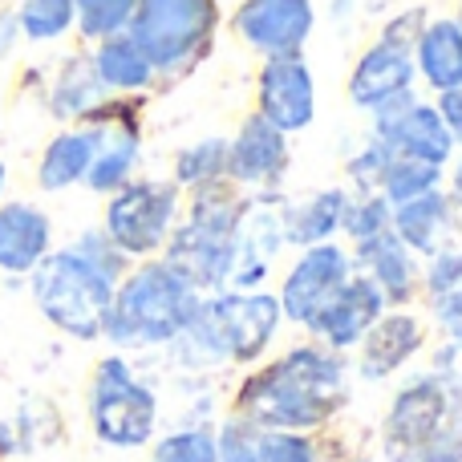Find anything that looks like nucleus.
<instances>
[{"instance_id":"obj_1","label":"nucleus","mask_w":462,"mask_h":462,"mask_svg":"<svg viewBox=\"0 0 462 462\" xmlns=\"http://www.w3.org/2000/svg\"><path fill=\"white\" fill-rule=\"evenodd\" d=\"M345 361L317 345L284 353L244 382L236 410L255 430H312L345 402Z\"/></svg>"},{"instance_id":"obj_2","label":"nucleus","mask_w":462,"mask_h":462,"mask_svg":"<svg viewBox=\"0 0 462 462\" xmlns=\"http://www.w3.org/2000/svg\"><path fill=\"white\" fill-rule=\"evenodd\" d=\"M199 309V288L179 276L171 263H143L114 288V304L102 337L114 345H167L191 325Z\"/></svg>"},{"instance_id":"obj_3","label":"nucleus","mask_w":462,"mask_h":462,"mask_svg":"<svg viewBox=\"0 0 462 462\" xmlns=\"http://www.w3.org/2000/svg\"><path fill=\"white\" fill-rule=\"evenodd\" d=\"M280 320V300L268 292H224L199 300L191 325L175 337L195 353V361H255L272 345Z\"/></svg>"},{"instance_id":"obj_4","label":"nucleus","mask_w":462,"mask_h":462,"mask_svg":"<svg viewBox=\"0 0 462 462\" xmlns=\"http://www.w3.org/2000/svg\"><path fill=\"white\" fill-rule=\"evenodd\" d=\"M114 280H106L94 263H86L73 247L53 252L32 268V300L41 317L65 337L97 341L114 304Z\"/></svg>"},{"instance_id":"obj_5","label":"nucleus","mask_w":462,"mask_h":462,"mask_svg":"<svg viewBox=\"0 0 462 462\" xmlns=\"http://www.w3.org/2000/svg\"><path fill=\"white\" fill-rule=\"evenodd\" d=\"M89 426L97 442L114 450H138L154 439L159 426V398L134 377V369L114 353L97 361L89 382Z\"/></svg>"},{"instance_id":"obj_6","label":"nucleus","mask_w":462,"mask_h":462,"mask_svg":"<svg viewBox=\"0 0 462 462\" xmlns=\"http://www.w3.org/2000/svg\"><path fill=\"white\" fill-rule=\"evenodd\" d=\"M236 227H239V203L224 199L219 191L199 195L191 224L179 227L171 239V268L187 276L195 288H219L227 284L231 263H236Z\"/></svg>"},{"instance_id":"obj_7","label":"nucleus","mask_w":462,"mask_h":462,"mask_svg":"<svg viewBox=\"0 0 462 462\" xmlns=\"http://www.w3.org/2000/svg\"><path fill=\"white\" fill-rule=\"evenodd\" d=\"M462 418V382H450L442 374L414 377L393 393V406L385 414V455L390 462H410L426 442H434L450 422Z\"/></svg>"},{"instance_id":"obj_8","label":"nucleus","mask_w":462,"mask_h":462,"mask_svg":"<svg viewBox=\"0 0 462 462\" xmlns=\"http://www.w3.org/2000/svg\"><path fill=\"white\" fill-rule=\"evenodd\" d=\"M216 29V0H138L130 37L154 69H179L203 53Z\"/></svg>"},{"instance_id":"obj_9","label":"nucleus","mask_w":462,"mask_h":462,"mask_svg":"<svg viewBox=\"0 0 462 462\" xmlns=\"http://www.w3.org/2000/svg\"><path fill=\"white\" fill-rule=\"evenodd\" d=\"M175 187L167 183H130L118 187L106 211V236L122 255H151L167 239L175 219Z\"/></svg>"},{"instance_id":"obj_10","label":"nucleus","mask_w":462,"mask_h":462,"mask_svg":"<svg viewBox=\"0 0 462 462\" xmlns=\"http://www.w3.org/2000/svg\"><path fill=\"white\" fill-rule=\"evenodd\" d=\"M377 114V143L390 154H402V159H418L430 162V167L442 171V162L455 151V138H450L447 122L439 118V110L430 106H418L414 97L398 94L393 102H385Z\"/></svg>"},{"instance_id":"obj_11","label":"nucleus","mask_w":462,"mask_h":462,"mask_svg":"<svg viewBox=\"0 0 462 462\" xmlns=\"http://www.w3.org/2000/svg\"><path fill=\"white\" fill-rule=\"evenodd\" d=\"M349 280V255L333 244H317L292 263L284 288H280V312L296 325L312 328V320L320 317L328 300L337 296V288Z\"/></svg>"},{"instance_id":"obj_12","label":"nucleus","mask_w":462,"mask_h":462,"mask_svg":"<svg viewBox=\"0 0 462 462\" xmlns=\"http://www.w3.org/2000/svg\"><path fill=\"white\" fill-rule=\"evenodd\" d=\"M236 32L268 57H296L312 32L309 0H244L236 13Z\"/></svg>"},{"instance_id":"obj_13","label":"nucleus","mask_w":462,"mask_h":462,"mask_svg":"<svg viewBox=\"0 0 462 462\" xmlns=\"http://www.w3.org/2000/svg\"><path fill=\"white\" fill-rule=\"evenodd\" d=\"M317 86L300 57H268L260 69V118L272 122L280 134H296L312 122Z\"/></svg>"},{"instance_id":"obj_14","label":"nucleus","mask_w":462,"mask_h":462,"mask_svg":"<svg viewBox=\"0 0 462 462\" xmlns=\"http://www.w3.org/2000/svg\"><path fill=\"white\" fill-rule=\"evenodd\" d=\"M385 309V296L377 292V284L369 276H357V280H345L337 288V296L320 309V317L312 320V333L325 337L328 349H353L361 345V337L377 325Z\"/></svg>"},{"instance_id":"obj_15","label":"nucleus","mask_w":462,"mask_h":462,"mask_svg":"<svg viewBox=\"0 0 462 462\" xmlns=\"http://www.w3.org/2000/svg\"><path fill=\"white\" fill-rule=\"evenodd\" d=\"M410 78H414L410 45H398V41L382 37L374 49H365V57L357 61V69H353V78H349L353 106H361V110H382L385 102L406 94Z\"/></svg>"},{"instance_id":"obj_16","label":"nucleus","mask_w":462,"mask_h":462,"mask_svg":"<svg viewBox=\"0 0 462 462\" xmlns=\"http://www.w3.org/2000/svg\"><path fill=\"white\" fill-rule=\"evenodd\" d=\"M426 341V328L410 312H390L377 317V325L361 337V377L365 382H382V377L398 374Z\"/></svg>"},{"instance_id":"obj_17","label":"nucleus","mask_w":462,"mask_h":462,"mask_svg":"<svg viewBox=\"0 0 462 462\" xmlns=\"http://www.w3.org/2000/svg\"><path fill=\"white\" fill-rule=\"evenodd\" d=\"M49 216L32 203H5L0 208V272L24 276L49 255Z\"/></svg>"},{"instance_id":"obj_18","label":"nucleus","mask_w":462,"mask_h":462,"mask_svg":"<svg viewBox=\"0 0 462 462\" xmlns=\"http://www.w3.org/2000/svg\"><path fill=\"white\" fill-rule=\"evenodd\" d=\"M288 162V143L284 134H280L272 122H263L260 114L255 118H247L244 126H239L236 143L227 146V171L231 179H239V183H272V179L284 171Z\"/></svg>"},{"instance_id":"obj_19","label":"nucleus","mask_w":462,"mask_h":462,"mask_svg":"<svg viewBox=\"0 0 462 462\" xmlns=\"http://www.w3.org/2000/svg\"><path fill=\"white\" fill-rule=\"evenodd\" d=\"M357 247H361V263L369 268V280H374L377 292L385 296V304L410 300L418 268H414V260H410L406 244H402L393 231H382V236L365 239V244H357Z\"/></svg>"},{"instance_id":"obj_20","label":"nucleus","mask_w":462,"mask_h":462,"mask_svg":"<svg viewBox=\"0 0 462 462\" xmlns=\"http://www.w3.org/2000/svg\"><path fill=\"white\" fill-rule=\"evenodd\" d=\"M94 130V162H89V175L86 183L94 187V191H118L122 183H126L130 167H134V154H138V130L130 126V122H102V126H89Z\"/></svg>"},{"instance_id":"obj_21","label":"nucleus","mask_w":462,"mask_h":462,"mask_svg":"<svg viewBox=\"0 0 462 462\" xmlns=\"http://www.w3.org/2000/svg\"><path fill=\"white\" fill-rule=\"evenodd\" d=\"M94 130H65L57 134L53 143L45 146L41 154V167H37V183L45 191H65V187L81 183L89 175V162H94Z\"/></svg>"},{"instance_id":"obj_22","label":"nucleus","mask_w":462,"mask_h":462,"mask_svg":"<svg viewBox=\"0 0 462 462\" xmlns=\"http://www.w3.org/2000/svg\"><path fill=\"white\" fill-rule=\"evenodd\" d=\"M418 69L442 94L462 86V29L455 21H434L418 32Z\"/></svg>"},{"instance_id":"obj_23","label":"nucleus","mask_w":462,"mask_h":462,"mask_svg":"<svg viewBox=\"0 0 462 462\" xmlns=\"http://www.w3.org/2000/svg\"><path fill=\"white\" fill-rule=\"evenodd\" d=\"M94 73H97V81L110 89H146L154 78V65H151V57L134 45L130 32H114V37H106L102 49H97Z\"/></svg>"},{"instance_id":"obj_24","label":"nucleus","mask_w":462,"mask_h":462,"mask_svg":"<svg viewBox=\"0 0 462 462\" xmlns=\"http://www.w3.org/2000/svg\"><path fill=\"white\" fill-rule=\"evenodd\" d=\"M447 224H450V203H447V195H439V191L402 203L398 216H393V227H398L402 244L414 247V252H426V255L439 252V239L447 236Z\"/></svg>"},{"instance_id":"obj_25","label":"nucleus","mask_w":462,"mask_h":462,"mask_svg":"<svg viewBox=\"0 0 462 462\" xmlns=\"http://www.w3.org/2000/svg\"><path fill=\"white\" fill-rule=\"evenodd\" d=\"M345 208H349V195H345V191H320V195H312V199L304 203L296 216L284 219V224H288L284 236L292 239V244H304V247L325 244V239L333 236L337 227H341Z\"/></svg>"},{"instance_id":"obj_26","label":"nucleus","mask_w":462,"mask_h":462,"mask_svg":"<svg viewBox=\"0 0 462 462\" xmlns=\"http://www.w3.org/2000/svg\"><path fill=\"white\" fill-rule=\"evenodd\" d=\"M97 86H102V81H97L94 65L73 57V61L61 69V81L53 86L49 106H53L57 118H81V114H89L97 106Z\"/></svg>"},{"instance_id":"obj_27","label":"nucleus","mask_w":462,"mask_h":462,"mask_svg":"<svg viewBox=\"0 0 462 462\" xmlns=\"http://www.w3.org/2000/svg\"><path fill=\"white\" fill-rule=\"evenodd\" d=\"M439 187V167L418 159H402V154H390V167L382 175V199L402 208V203L418 199V195H430Z\"/></svg>"},{"instance_id":"obj_28","label":"nucleus","mask_w":462,"mask_h":462,"mask_svg":"<svg viewBox=\"0 0 462 462\" xmlns=\"http://www.w3.org/2000/svg\"><path fill=\"white\" fill-rule=\"evenodd\" d=\"M16 24L29 41H57L73 24V0H21Z\"/></svg>"},{"instance_id":"obj_29","label":"nucleus","mask_w":462,"mask_h":462,"mask_svg":"<svg viewBox=\"0 0 462 462\" xmlns=\"http://www.w3.org/2000/svg\"><path fill=\"white\" fill-rule=\"evenodd\" d=\"M138 0H73V16L81 21L86 37H114L130 24Z\"/></svg>"},{"instance_id":"obj_30","label":"nucleus","mask_w":462,"mask_h":462,"mask_svg":"<svg viewBox=\"0 0 462 462\" xmlns=\"http://www.w3.org/2000/svg\"><path fill=\"white\" fill-rule=\"evenodd\" d=\"M151 462H219V439L211 430H175L154 442Z\"/></svg>"},{"instance_id":"obj_31","label":"nucleus","mask_w":462,"mask_h":462,"mask_svg":"<svg viewBox=\"0 0 462 462\" xmlns=\"http://www.w3.org/2000/svg\"><path fill=\"white\" fill-rule=\"evenodd\" d=\"M224 171H227V143L224 138H208V143L183 151L175 162L179 183H195V187H208L211 179L224 175Z\"/></svg>"},{"instance_id":"obj_32","label":"nucleus","mask_w":462,"mask_h":462,"mask_svg":"<svg viewBox=\"0 0 462 462\" xmlns=\"http://www.w3.org/2000/svg\"><path fill=\"white\" fill-rule=\"evenodd\" d=\"M260 462H317V450L296 430H255Z\"/></svg>"},{"instance_id":"obj_33","label":"nucleus","mask_w":462,"mask_h":462,"mask_svg":"<svg viewBox=\"0 0 462 462\" xmlns=\"http://www.w3.org/2000/svg\"><path fill=\"white\" fill-rule=\"evenodd\" d=\"M345 231H349L357 244H365V239L382 236V231H390V203L382 199V195H365L361 203H349L345 208Z\"/></svg>"},{"instance_id":"obj_34","label":"nucleus","mask_w":462,"mask_h":462,"mask_svg":"<svg viewBox=\"0 0 462 462\" xmlns=\"http://www.w3.org/2000/svg\"><path fill=\"white\" fill-rule=\"evenodd\" d=\"M73 252H78L86 263H94V268L102 272L106 280H114V284L122 280V268H126V260H122V252L110 244V236H102V231H86V236L73 244Z\"/></svg>"},{"instance_id":"obj_35","label":"nucleus","mask_w":462,"mask_h":462,"mask_svg":"<svg viewBox=\"0 0 462 462\" xmlns=\"http://www.w3.org/2000/svg\"><path fill=\"white\" fill-rule=\"evenodd\" d=\"M216 439H219V462H260V455H255V426H247L244 418L227 422L224 434H216Z\"/></svg>"},{"instance_id":"obj_36","label":"nucleus","mask_w":462,"mask_h":462,"mask_svg":"<svg viewBox=\"0 0 462 462\" xmlns=\"http://www.w3.org/2000/svg\"><path fill=\"white\" fill-rule=\"evenodd\" d=\"M385 167H390V151H385V146L377 143V138L357 154V159L349 162L353 179H357V183L365 187V191H382V175H385Z\"/></svg>"},{"instance_id":"obj_37","label":"nucleus","mask_w":462,"mask_h":462,"mask_svg":"<svg viewBox=\"0 0 462 462\" xmlns=\"http://www.w3.org/2000/svg\"><path fill=\"white\" fill-rule=\"evenodd\" d=\"M426 284L434 296H447L462 288V252H434V263L426 272Z\"/></svg>"},{"instance_id":"obj_38","label":"nucleus","mask_w":462,"mask_h":462,"mask_svg":"<svg viewBox=\"0 0 462 462\" xmlns=\"http://www.w3.org/2000/svg\"><path fill=\"white\" fill-rule=\"evenodd\" d=\"M439 118L447 122L450 138H455V143H462V86H458V89H447V94H442Z\"/></svg>"},{"instance_id":"obj_39","label":"nucleus","mask_w":462,"mask_h":462,"mask_svg":"<svg viewBox=\"0 0 462 462\" xmlns=\"http://www.w3.org/2000/svg\"><path fill=\"white\" fill-rule=\"evenodd\" d=\"M434 312H439V320L450 333H458L462 328V288L458 292H447V296H434Z\"/></svg>"},{"instance_id":"obj_40","label":"nucleus","mask_w":462,"mask_h":462,"mask_svg":"<svg viewBox=\"0 0 462 462\" xmlns=\"http://www.w3.org/2000/svg\"><path fill=\"white\" fill-rule=\"evenodd\" d=\"M16 32H21V24H16V16H13V13H0V57H5L8 49H13Z\"/></svg>"},{"instance_id":"obj_41","label":"nucleus","mask_w":462,"mask_h":462,"mask_svg":"<svg viewBox=\"0 0 462 462\" xmlns=\"http://www.w3.org/2000/svg\"><path fill=\"white\" fill-rule=\"evenodd\" d=\"M455 195H458V203H462V162H458V171H455Z\"/></svg>"},{"instance_id":"obj_42","label":"nucleus","mask_w":462,"mask_h":462,"mask_svg":"<svg viewBox=\"0 0 462 462\" xmlns=\"http://www.w3.org/2000/svg\"><path fill=\"white\" fill-rule=\"evenodd\" d=\"M0 191H5V162H0Z\"/></svg>"},{"instance_id":"obj_43","label":"nucleus","mask_w":462,"mask_h":462,"mask_svg":"<svg viewBox=\"0 0 462 462\" xmlns=\"http://www.w3.org/2000/svg\"><path fill=\"white\" fill-rule=\"evenodd\" d=\"M455 345H458V349H462V328H458V333H455Z\"/></svg>"},{"instance_id":"obj_44","label":"nucleus","mask_w":462,"mask_h":462,"mask_svg":"<svg viewBox=\"0 0 462 462\" xmlns=\"http://www.w3.org/2000/svg\"><path fill=\"white\" fill-rule=\"evenodd\" d=\"M455 24H458V29H462V13H458V21H455Z\"/></svg>"},{"instance_id":"obj_45","label":"nucleus","mask_w":462,"mask_h":462,"mask_svg":"<svg viewBox=\"0 0 462 462\" xmlns=\"http://www.w3.org/2000/svg\"><path fill=\"white\" fill-rule=\"evenodd\" d=\"M353 462H369V458H353Z\"/></svg>"}]
</instances>
